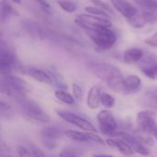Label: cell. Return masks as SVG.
<instances>
[{
	"instance_id": "obj_1",
	"label": "cell",
	"mask_w": 157,
	"mask_h": 157,
	"mask_svg": "<svg viewBox=\"0 0 157 157\" xmlns=\"http://www.w3.org/2000/svg\"><path fill=\"white\" fill-rule=\"evenodd\" d=\"M30 91V86L22 78L10 75L8 73L2 74L1 77V92L2 94L14 98L16 101L26 98Z\"/></svg>"
},
{
	"instance_id": "obj_2",
	"label": "cell",
	"mask_w": 157,
	"mask_h": 157,
	"mask_svg": "<svg viewBox=\"0 0 157 157\" xmlns=\"http://www.w3.org/2000/svg\"><path fill=\"white\" fill-rule=\"evenodd\" d=\"M20 110L25 118L29 121H34L38 122H48L50 118L41 109V107L34 100L29 99L27 98L17 101Z\"/></svg>"
},
{
	"instance_id": "obj_3",
	"label": "cell",
	"mask_w": 157,
	"mask_h": 157,
	"mask_svg": "<svg viewBox=\"0 0 157 157\" xmlns=\"http://www.w3.org/2000/svg\"><path fill=\"white\" fill-rule=\"evenodd\" d=\"M75 22L76 25L87 31L96 30L102 28H111L112 26V23L109 18L92 14H79L76 16Z\"/></svg>"
},
{
	"instance_id": "obj_4",
	"label": "cell",
	"mask_w": 157,
	"mask_h": 157,
	"mask_svg": "<svg viewBox=\"0 0 157 157\" xmlns=\"http://www.w3.org/2000/svg\"><path fill=\"white\" fill-rule=\"evenodd\" d=\"M89 37L93 43L101 50L111 49L117 40L116 33L110 28H102L89 31Z\"/></svg>"
},
{
	"instance_id": "obj_5",
	"label": "cell",
	"mask_w": 157,
	"mask_h": 157,
	"mask_svg": "<svg viewBox=\"0 0 157 157\" xmlns=\"http://www.w3.org/2000/svg\"><path fill=\"white\" fill-rule=\"evenodd\" d=\"M98 122L99 124V130L104 135L111 136L117 130V121L110 111L104 109L101 110L97 116Z\"/></svg>"
},
{
	"instance_id": "obj_6",
	"label": "cell",
	"mask_w": 157,
	"mask_h": 157,
	"mask_svg": "<svg viewBox=\"0 0 157 157\" xmlns=\"http://www.w3.org/2000/svg\"><path fill=\"white\" fill-rule=\"evenodd\" d=\"M136 123L140 132L149 134L152 128L157 123L155 112L152 109L138 112L136 116Z\"/></svg>"
},
{
	"instance_id": "obj_7",
	"label": "cell",
	"mask_w": 157,
	"mask_h": 157,
	"mask_svg": "<svg viewBox=\"0 0 157 157\" xmlns=\"http://www.w3.org/2000/svg\"><path fill=\"white\" fill-rule=\"evenodd\" d=\"M57 115L62 118L63 120H64L65 121L75 125L76 127L86 131V132H97V129L95 128V126L90 123L88 121H86V119L75 115L72 112H68V111H63V110H57L56 111Z\"/></svg>"
},
{
	"instance_id": "obj_8",
	"label": "cell",
	"mask_w": 157,
	"mask_h": 157,
	"mask_svg": "<svg viewBox=\"0 0 157 157\" xmlns=\"http://www.w3.org/2000/svg\"><path fill=\"white\" fill-rule=\"evenodd\" d=\"M64 134L66 135L67 138L74 142H78V143H97L100 144H104V140L95 133V132H81L78 131H74V130H68L64 132Z\"/></svg>"
},
{
	"instance_id": "obj_9",
	"label": "cell",
	"mask_w": 157,
	"mask_h": 157,
	"mask_svg": "<svg viewBox=\"0 0 157 157\" xmlns=\"http://www.w3.org/2000/svg\"><path fill=\"white\" fill-rule=\"evenodd\" d=\"M20 69H21L20 71L22 74L30 76L31 78H33L34 80L38 82L47 84V85H52V78L50 75L47 73V71H44L36 67H32V66H22Z\"/></svg>"
},
{
	"instance_id": "obj_10",
	"label": "cell",
	"mask_w": 157,
	"mask_h": 157,
	"mask_svg": "<svg viewBox=\"0 0 157 157\" xmlns=\"http://www.w3.org/2000/svg\"><path fill=\"white\" fill-rule=\"evenodd\" d=\"M111 4L121 16L127 18V20L138 14L136 6L128 0H111Z\"/></svg>"
},
{
	"instance_id": "obj_11",
	"label": "cell",
	"mask_w": 157,
	"mask_h": 157,
	"mask_svg": "<svg viewBox=\"0 0 157 157\" xmlns=\"http://www.w3.org/2000/svg\"><path fill=\"white\" fill-rule=\"evenodd\" d=\"M88 68L91 71V73L94 74L97 77L106 82L117 67L108 63H91L88 64Z\"/></svg>"
},
{
	"instance_id": "obj_12",
	"label": "cell",
	"mask_w": 157,
	"mask_h": 157,
	"mask_svg": "<svg viewBox=\"0 0 157 157\" xmlns=\"http://www.w3.org/2000/svg\"><path fill=\"white\" fill-rule=\"evenodd\" d=\"M15 63V57L13 53L4 46V42L1 44L0 51V70L1 74L8 73V70L12 68Z\"/></svg>"
},
{
	"instance_id": "obj_13",
	"label": "cell",
	"mask_w": 157,
	"mask_h": 157,
	"mask_svg": "<svg viewBox=\"0 0 157 157\" xmlns=\"http://www.w3.org/2000/svg\"><path fill=\"white\" fill-rule=\"evenodd\" d=\"M106 83L109 87H110L113 91L124 94V77L118 67L107 79Z\"/></svg>"
},
{
	"instance_id": "obj_14",
	"label": "cell",
	"mask_w": 157,
	"mask_h": 157,
	"mask_svg": "<svg viewBox=\"0 0 157 157\" xmlns=\"http://www.w3.org/2000/svg\"><path fill=\"white\" fill-rule=\"evenodd\" d=\"M106 143L109 146L118 149L119 152L124 155H132L134 154V150L132 147V145L123 139L113 137V138L108 139Z\"/></svg>"
},
{
	"instance_id": "obj_15",
	"label": "cell",
	"mask_w": 157,
	"mask_h": 157,
	"mask_svg": "<svg viewBox=\"0 0 157 157\" xmlns=\"http://www.w3.org/2000/svg\"><path fill=\"white\" fill-rule=\"evenodd\" d=\"M22 24H23V28L25 29V30L31 37L38 39V40H43L45 38V32L43 29L36 22L26 19L22 21Z\"/></svg>"
},
{
	"instance_id": "obj_16",
	"label": "cell",
	"mask_w": 157,
	"mask_h": 157,
	"mask_svg": "<svg viewBox=\"0 0 157 157\" xmlns=\"http://www.w3.org/2000/svg\"><path fill=\"white\" fill-rule=\"evenodd\" d=\"M142 86V79L136 75H130L124 78V94L137 92Z\"/></svg>"
},
{
	"instance_id": "obj_17",
	"label": "cell",
	"mask_w": 157,
	"mask_h": 157,
	"mask_svg": "<svg viewBox=\"0 0 157 157\" xmlns=\"http://www.w3.org/2000/svg\"><path fill=\"white\" fill-rule=\"evenodd\" d=\"M99 104H101L100 89L98 86H94L88 91L86 97V106L91 109H96L99 107Z\"/></svg>"
},
{
	"instance_id": "obj_18",
	"label": "cell",
	"mask_w": 157,
	"mask_h": 157,
	"mask_svg": "<svg viewBox=\"0 0 157 157\" xmlns=\"http://www.w3.org/2000/svg\"><path fill=\"white\" fill-rule=\"evenodd\" d=\"M141 104L144 107L157 109V87H152L144 92L141 98Z\"/></svg>"
},
{
	"instance_id": "obj_19",
	"label": "cell",
	"mask_w": 157,
	"mask_h": 157,
	"mask_svg": "<svg viewBox=\"0 0 157 157\" xmlns=\"http://www.w3.org/2000/svg\"><path fill=\"white\" fill-rule=\"evenodd\" d=\"M144 57L143 50L139 48H131L124 52L123 53V60L126 63H138Z\"/></svg>"
},
{
	"instance_id": "obj_20",
	"label": "cell",
	"mask_w": 157,
	"mask_h": 157,
	"mask_svg": "<svg viewBox=\"0 0 157 157\" xmlns=\"http://www.w3.org/2000/svg\"><path fill=\"white\" fill-rule=\"evenodd\" d=\"M46 71L52 78V86H54L58 89H63V90L67 89V85H66V82H65L63 76L55 68L50 67Z\"/></svg>"
},
{
	"instance_id": "obj_21",
	"label": "cell",
	"mask_w": 157,
	"mask_h": 157,
	"mask_svg": "<svg viewBox=\"0 0 157 157\" xmlns=\"http://www.w3.org/2000/svg\"><path fill=\"white\" fill-rule=\"evenodd\" d=\"M54 96L55 98L64 103V104H67V105H75V98L74 96H72L71 94H69L68 92H66L65 90L63 89H58L57 91L54 92Z\"/></svg>"
},
{
	"instance_id": "obj_22",
	"label": "cell",
	"mask_w": 157,
	"mask_h": 157,
	"mask_svg": "<svg viewBox=\"0 0 157 157\" xmlns=\"http://www.w3.org/2000/svg\"><path fill=\"white\" fill-rule=\"evenodd\" d=\"M41 137H48L52 139H60L63 135L62 131L57 127H45L41 130Z\"/></svg>"
},
{
	"instance_id": "obj_23",
	"label": "cell",
	"mask_w": 157,
	"mask_h": 157,
	"mask_svg": "<svg viewBox=\"0 0 157 157\" xmlns=\"http://www.w3.org/2000/svg\"><path fill=\"white\" fill-rule=\"evenodd\" d=\"M128 22L130 23L131 26H132L133 28H143L144 27L146 24H148L147 22V18L145 17L144 12L141 13V14H137L136 16H134L133 17L128 19Z\"/></svg>"
},
{
	"instance_id": "obj_24",
	"label": "cell",
	"mask_w": 157,
	"mask_h": 157,
	"mask_svg": "<svg viewBox=\"0 0 157 157\" xmlns=\"http://www.w3.org/2000/svg\"><path fill=\"white\" fill-rule=\"evenodd\" d=\"M139 63V66L140 68L143 70L144 68H148V67H152L157 65V55L155 54H149L146 57H143L141 61L138 62Z\"/></svg>"
},
{
	"instance_id": "obj_25",
	"label": "cell",
	"mask_w": 157,
	"mask_h": 157,
	"mask_svg": "<svg viewBox=\"0 0 157 157\" xmlns=\"http://www.w3.org/2000/svg\"><path fill=\"white\" fill-rule=\"evenodd\" d=\"M138 6L147 11H157V0H133Z\"/></svg>"
},
{
	"instance_id": "obj_26",
	"label": "cell",
	"mask_w": 157,
	"mask_h": 157,
	"mask_svg": "<svg viewBox=\"0 0 157 157\" xmlns=\"http://www.w3.org/2000/svg\"><path fill=\"white\" fill-rule=\"evenodd\" d=\"M0 113H1V117L6 120L12 119L14 115L12 107L4 101H1V104H0Z\"/></svg>"
},
{
	"instance_id": "obj_27",
	"label": "cell",
	"mask_w": 157,
	"mask_h": 157,
	"mask_svg": "<svg viewBox=\"0 0 157 157\" xmlns=\"http://www.w3.org/2000/svg\"><path fill=\"white\" fill-rule=\"evenodd\" d=\"M14 13V9L13 7L6 3V1H2L1 2V21L4 22L6 19H7L12 14Z\"/></svg>"
},
{
	"instance_id": "obj_28",
	"label": "cell",
	"mask_w": 157,
	"mask_h": 157,
	"mask_svg": "<svg viewBox=\"0 0 157 157\" xmlns=\"http://www.w3.org/2000/svg\"><path fill=\"white\" fill-rule=\"evenodd\" d=\"M85 10L86 12H88L89 14H92V15H95V16H98V17H107L109 18V14L108 12H106L105 10L101 9L100 7L98 6H86L85 7Z\"/></svg>"
},
{
	"instance_id": "obj_29",
	"label": "cell",
	"mask_w": 157,
	"mask_h": 157,
	"mask_svg": "<svg viewBox=\"0 0 157 157\" xmlns=\"http://www.w3.org/2000/svg\"><path fill=\"white\" fill-rule=\"evenodd\" d=\"M101 104L107 109H111L115 105V98L110 94L103 93L101 94Z\"/></svg>"
},
{
	"instance_id": "obj_30",
	"label": "cell",
	"mask_w": 157,
	"mask_h": 157,
	"mask_svg": "<svg viewBox=\"0 0 157 157\" xmlns=\"http://www.w3.org/2000/svg\"><path fill=\"white\" fill-rule=\"evenodd\" d=\"M58 5L62 7V9L65 12L68 13H73L76 10L77 6L75 3L71 1H66V0H59Z\"/></svg>"
},
{
	"instance_id": "obj_31",
	"label": "cell",
	"mask_w": 157,
	"mask_h": 157,
	"mask_svg": "<svg viewBox=\"0 0 157 157\" xmlns=\"http://www.w3.org/2000/svg\"><path fill=\"white\" fill-rule=\"evenodd\" d=\"M91 2H92L93 4H95V6L100 7L101 9L105 10L106 12H108L109 14H111V15L114 14V11H113L112 7H111L108 3H105V2H103V1H101V0H91Z\"/></svg>"
},
{
	"instance_id": "obj_32",
	"label": "cell",
	"mask_w": 157,
	"mask_h": 157,
	"mask_svg": "<svg viewBox=\"0 0 157 157\" xmlns=\"http://www.w3.org/2000/svg\"><path fill=\"white\" fill-rule=\"evenodd\" d=\"M42 138V144L49 150H53L58 147V144L55 139L48 138V137H41Z\"/></svg>"
},
{
	"instance_id": "obj_33",
	"label": "cell",
	"mask_w": 157,
	"mask_h": 157,
	"mask_svg": "<svg viewBox=\"0 0 157 157\" xmlns=\"http://www.w3.org/2000/svg\"><path fill=\"white\" fill-rule=\"evenodd\" d=\"M142 72L149 78L151 79H157V65L144 68L142 70Z\"/></svg>"
},
{
	"instance_id": "obj_34",
	"label": "cell",
	"mask_w": 157,
	"mask_h": 157,
	"mask_svg": "<svg viewBox=\"0 0 157 157\" xmlns=\"http://www.w3.org/2000/svg\"><path fill=\"white\" fill-rule=\"evenodd\" d=\"M72 91H73V95H74L75 100L81 101L82 100V98H83V92H82L81 87L77 84L74 83L72 85Z\"/></svg>"
},
{
	"instance_id": "obj_35",
	"label": "cell",
	"mask_w": 157,
	"mask_h": 157,
	"mask_svg": "<svg viewBox=\"0 0 157 157\" xmlns=\"http://www.w3.org/2000/svg\"><path fill=\"white\" fill-rule=\"evenodd\" d=\"M17 151L18 155H20V156H33V155H32L29 147H26V146H23V145H19V146H17Z\"/></svg>"
},
{
	"instance_id": "obj_36",
	"label": "cell",
	"mask_w": 157,
	"mask_h": 157,
	"mask_svg": "<svg viewBox=\"0 0 157 157\" xmlns=\"http://www.w3.org/2000/svg\"><path fill=\"white\" fill-rule=\"evenodd\" d=\"M82 154L80 152H77V150L75 149H70V148H67V149H64L61 154H60V156H78V155H81Z\"/></svg>"
},
{
	"instance_id": "obj_37",
	"label": "cell",
	"mask_w": 157,
	"mask_h": 157,
	"mask_svg": "<svg viewBox=\"0 0 157 157\" xmlns=\"http://www.w3.org/2000/svg\"><path fill=\"white\" fill-rule=\"evenodd\" d=\"M144 43H146L149 46L153 47H157V32L150 35L144 40Z\"/></svg>"
},
{
	"instance_id": "obj_38",
	"label": "cell",
	"mask_w": 157,
	"mask_h": 157,
	"mask_svg": "<svg viewBox=\"0 0 157 157\" xmlns=\"http://www.w3.org/2000/svg\"><path fill=\"white\" fill-rule=\"evenodd\" d=\"M29 149H30V151H31V153H32V155H33V156H44V154L39 149V148H37V147H35L34 145H32V144H29Z\"/></svg>"
},
{
	"instance_id": "obj_39",
	"label": "cell",
	"mask_w": 157,
	"mask_h": 157,
	"mask_svg": "<svg viewBox=\"0 0 157 157\" xmlns=\"http://www.w3.org/2000/svg\"><path fill=\"white\" fill-rule=\"evenodd\" d=\"M150 135H152L153 137H155V139L157 140V123L152 128V130H151V132H150V133H149Z\"/></svg>"
},
{
	"instance_id": "obj_40",
	"label": "cell",
	"mask_w": 157,
	"mask_h": 157,
	"mask_svg": "<svg viewBox=\"0 0 157 157\" xmlns=\"http://www.w3.org/2000/svg\"><path fill=\"white\" fill-rule=\"evenodd\" d=\"M13 3H16V4H20L21 3V0H11Z\"/></svg>"
}]
</instances>
